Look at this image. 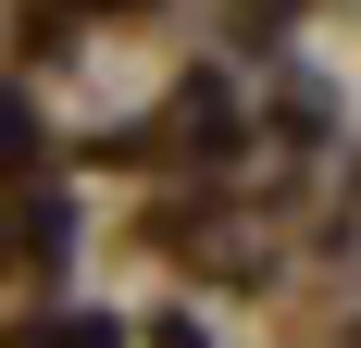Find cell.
I'll return each mask as SVG.
<instances>
[{"label":"cell","mask_w":361,"mask_h":348,"mask_svg":"<svg viewBox=\"0 0 361 348\" xmlns=\"http://www.w3.org/2000/svg\"><path fill=\"white\" fill-rule=\"evenodd\" d=\"M50 348H112V323H63V336H50Z\"/></svg>","instance_id":"obj_1"}]
</instances>
